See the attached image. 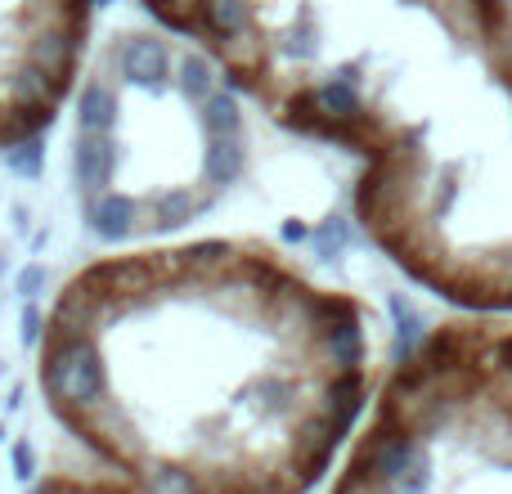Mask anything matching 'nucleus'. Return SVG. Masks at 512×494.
<instances>
[{
	"label": "nucleus",
	"instance_id": "nucleus-1",
	"mask_svg": "<svg viewBox=\"0 0 512 494\" xmlns=\"http://www.w3.org/2000/svg\"><path fill=\"white\" fill-rule=\"evenodd\" d=\"M373 310L252 234L131 243L59 283L36 382L144 494H306L373 405Z\"/></svg>",
	"mask_w": 512,
	"mask_h": 494
},
{
	"label": "nucleus",
	"instance_id": "nucleus-2",
	"mask_svg": "<svg viewBox=\"0 0 512 494\" xmlns=\"http://www.w3.org/2000/svg\"><path fill=\"white\" fill-rule=\"evenodd\" d=\"M499 0H140L274 126L373 158L418 122Z\"/></svg>",
	"mask_w": 512,
	"mask_h": 494
},
{
	"label": "nucleus",
	"instance_id": "nucleus-3",
	"mask_svg": "<svg viewBox=\"0 0 512 494\" xmlns=\"http://www.w3.org/2000/svg\"><path fill=\"white\" fill-rule=\"evenodd\" d=\"M351 212L423 292L512 315V0L490 9L418 122L360 162Z\"/></svg>",
	"mask_w": 512,
	"mask_h": 494
},
{
	"label": "nucleus",
	"instance_id": "nucleus-4",
	"mask_svg": "<svg viewBox=\"0 0 512 494\" xmlns=\"http://www.w3.org/2000/svg\"><path fill=\"white\" fill-rule=\"evenodd\" d=\"M248 171L243 90L194 41L117 27L77 86L72 180L90 234L158 243L207 216Z\"/></svg>",
	"mask_w": 512,
	"mask_h": 494
},
{
	"label": "nucleus",
	"instance_id": "nucleus-5",
	"mask_svg": "<svg viewBox=\"0 0 512 494\" xmlns=\"http://www.w3.org/2000/svg\"><path fill=\"white\" fill-rule=\"evenodd\" d=\"M333 494H512V315L427 328L382 378Z\"/></svg>",
	"mask_w": 512,
	"mask_h": 494
},
{
	"label": "nucleus",
	"instance_id": "nucleus-6",
	"mask_svg": "<svg viewBox=\"0 0 512 494\" xmlns=\"http://www.w3.org/2000/svg\"><path fill=\"white\" fill-rule=\"evenodd\" d=\"M95 0H0V153L59 122L90 63Z\"/></svg>",
	"mask_w": 512,
	"mask_h": 494
}]
</instances>
